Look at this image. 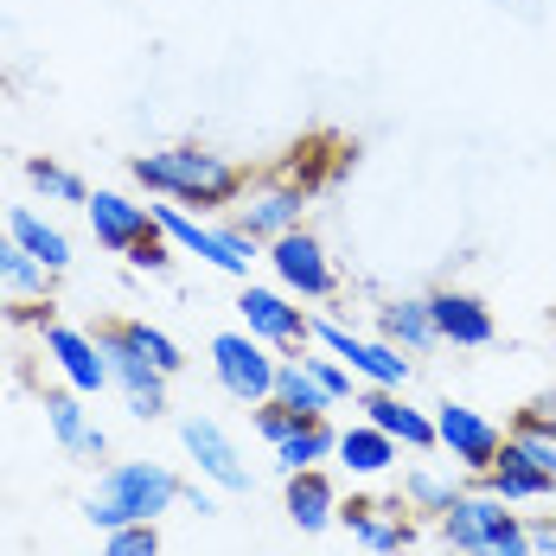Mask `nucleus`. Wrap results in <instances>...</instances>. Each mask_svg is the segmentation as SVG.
I'll use <instances>...</instances> for the list:
<instances>
[{"label": "nucleus", "instance_id": "a878e982", "mask_svg": "<svg viewBox=\"0 0 556 556\" xmlns=\"http://www.w3.org/2000/svg\"><path fill=\"white\" fill-rule=\"evenodd\" d=\"M339 447V429L333 422H301L288 442H276V467L281 473H307V467H327Z\"/></svg>", "mask_w": 556, "mask_h": 556}, {"label": "nucleus", "instance_id": "20e7f679", "mask_svg": "<svg viewBox=\"0 0 556 556\" xmlns=\"http://www.w3.org/2000/svg\"><path fill=\"white\" fill-rule=\"evenodd\" d=\"M154 224H161V237H167L179 256H199V263H212L218 276L250 281L256 256H263V243H256V237H243L237 224H230V230H212V224L192 218L186 205H154Z\"/></svg>", "mask_w": 556, "mask_h": 556}, {"label": "nucleus", "instance_id": "1a4fd4ad", "mask_svg": "<svg viewBox=\"0 0 556 556\" xmlns=\"http://www.w3.org/2000/svg\"><path fill=\"white\" fill-rule=\"evenodd\" d=\"M263 256H269V269H276V288H288L294 301H333L339 294V269L333 256H327V243L301 224V230H288L276 243H263Z\"/></svg>", "mask_w": 556, "mask_h": 556}, {"label": "nucleus", "instance_id": "473e14b6", "mask_svg": "<svg viewBox=\"0 0 556 556\" xmlns=\"http://www.w3.org/2000/svg\"><path fill=\"white\" fill-rule=\"evenodd\" d=\"M250 422H256V435H263L269 447H276V442H288V435L301 429V416H294L288 403H276V396H269V403H256V416H250Z\"/></svg>", "mask_w": 556, "mask_h": 556}, {"label": "nucleus", "instance_id": "7ed1b4c3", "mask_svg": "<svg viewBox=\"0 0 556 556\" xmlns=\"http://www.w3.org/2000/svg\"><path fill=\"white\" fill-rule=\"evenodd\" d=\"M435 531L454 556H531V525L486 486H460V500L435 518Z\"/></svg>", "mask_w": 556, "mask_h": 556}, {"label": "nucleus", "instance_id": "f704fd0d", "mask_svg": "<svg viewBox=\"0 0 556 556\" xmlns=\"http://www.w3.org/2000/svg\"><path fill=\"white\" fill-rule=\"evenodd\" d=\"M518 416H525V422H538V429H551V435H556V384H551V390H538V396H531V403H525Z\"/></svg>", "mask_w": 556, "mask_h": 556}, {"label": "nucleus", "instance_id": "4be33fe9", "mask_svg": "<svg viewBox=\"0 0 556 556\" xmlns=\"http://www.w3.org/2000/svg\"><path fill=\"white\" fill-rule=\"evenodd\" d=\"M333 460L345 473H358V480H378V473L396 467V442H390L384 429H371V422H352V429H339Z\"/></svg>", "mask_w": 556, "mask_h": 556}, {"label": "nucleus", "instance_id": "6e6552de", "mask_svg": "<svg viewBox=\"0 0 556 556\" xmlns=\"http://www.w3.org/2000/svg\"><path fill=\"white\" fill-rule=\"evenodd\" d=\"M237 212V230L256 237V243H276L288 230H301V212H307V179L294 173H269V179H250L243 199L230 205Z\"/></svg>", "mask_w": 556, "mask_h": 556}, {"label": "nucleus", "instance_id": "e433bc0d", "mask_svg": "<svg viewBox=\"0 0 556 556\" xmlns=\"http://www.w3.org/2000/svg\"><path fill=\"white\" fill-rule=\"evenodd\" d=\"M531 556H556V525L544 518V525H531Z\"/></svg>", "mask_w": 556, "mask_h": 556}, {"label": "nucleus", "instance_id": "c756f323", "mask_svg": "<svg viewBox=\"0 0 556 556\" xmlns=\"http://www.w3.org/2000/svg\"><path fill=\"white\" fill-rule=\"evenodd\" d=\"M505 447H511V454H525L538 473H551V480H556V435H551V429H538V422H525V416H518V422H511V435H505Z\"/></svg>", "mask_w": 556, "mask_h": 556}, {"label": "nucleus", "instance_id": "ddd939ff", "mask_svg": "<svg viewBox=\"0 0 556 556\" xmlns=\"http://www.w3.org/2000/svg\"><path fill=\"white\" fill-rule=\"evenodd\" d=\"M179 442H186V454H192V467H199L205 486H218V493H250V467H243L237 442L224 435L212 416H186V422H179Z\"/></svg>", "mask_w": 556, "mask_h": 556}, {"label": "nucleus", "instance_id": "423d86ee", "mask_svg": "<svg viewBox=\"0 0 556 556\" xmlns=\"http://www.w3.org/2000/svg\"><path fill=\"white\" fill-rule=\"evenodd\" d=\"M276 345H263L256 333H218L212 339V378H218L224 396H237V403H269L276 396Z\"/></svg>", "mask_w": 556, "mask_h": 556}, {"label": "nucleus", "instance_id": "a211bd4d", "mask_svg": "<svg viewBox=\"0 0 556 556\" xmlns=\"http://www.w3.org/2000/svg\"><path fill=\"white\" fill-rule=\"evenodd\" d=\"M46 429H52L58 447L77 454V460H103V454H110V435L90 422V409H84L77 390H46Z\"/></svg>", "mask_w": 556, "mask_h": 556}, {"label": "nucleus", "instance_id": "cd10ccee", "mask_svg": "<svg viewBox=\"0 0 556 556\" xmlns=\"http://www.w3.org/2000/svg\"><path fill=\"white\" fill-rule=\"evenodd\" d=\"M122 333L135 339V352H141V358H148L161 378H179V371H186V352H179V345H173L161 327H148V320H122Z\"/></svg>", "mask_w": 556, "mask_h": 556}, {"label": "nucleus", "instance_id": "aec40b11", "mask_svg": "<svg viewBox=\"0 0 556 556\" xmlns=\"http://www.w3.org/2000/svg\"><path fill=\"white\" fill-rule=\"evenodd\" d=\"M378 339L403 345V352H429V345H442V333H435V314H429V294L384 301V307H378Z\"/></svg>", "mask_w": 556, "mask_h": 556}, {"label": "nucleus", "instance_id": "39448f33", "mask_svg": "<svg viewBox=\"0 0 556 556\" xmlns=\"http://www.w3.org/2000/svg\"><path fill=\"white\" fill-rule=\"evenodd\" d=\"M314 345H320V352H333V358L365 390H403V384H409V358H403V345L352 333L345 320H314Z\"/></svg>", "mask_w": 556, "mask_h": 556}, {"label": "nucleus", "instance_id": "412c9836", "mask_svg": "<svg viewBox=\"0 0 556 556\" xmlns=\"http://www.w3.org/2000/svg\"><path fill=\"white\" fill-rule=\"evenodd\" d=\"M480 486L493 493V500H505V505H531V500H551L556 493V480L551 473H538L525 454H511V447H500V460L480 473Z\"/></svg>", "mask_w": 556, "mask_h": 556}, {"label": "nucleus", "instance_id": "dca6fc26", "mask_svg": "<svg viewBox=\"0 0 556 556\" xmlns=\"http://www.w3.org/2000/svg\"><path fill=\"white\" fill-rule=\"evenodd\" d=\"M358 409H365V422H371V429H384L396 447H416V454H429V447H435V416H429V409H416L403 390H365V396H358Z\"/></svg>", "mask_w": 556, "mask_h": 556}, {"label": "nucleus", "instance_id": "f257e3e1", "mask_svg": "<svg viewBox=\"0 0 556 556\" xmlns=\"http://www.w3.org/2000/svg\"><path fill=\"white\" fill-rule=\"evenodd\" d=\"M128 173L154 192V199H167V205H199V212H224V205H237L243 199V186H250V173L237 167L230 154L218 148H154V154H135Z\"/></svg>", "mask_w": 556, "mask_h": 556}, {"label": "nucleus", "instance_id": "c9c22d12", "mask_svg": "<svg viewBox=\"0 0 556 556\" xmlns=\"http://www.w3.org/2000/svg\"><path fill=\"white\" fill-rule=\"evenodd\" d=\"M212 493H218V486H199V480H192V486L179 493V505H192L199 518H218V500H212Z\"/></svg>", "mask_w": 556, "mask_h": 556}, {"label": "nucleus", "instance_id": "c85d7f7f", "mask_svg": "<svg viewBox=\"0 0 556 556\" xmlns=\"http://www.w3.org/2000/svg\"><path fill=\"white\" fill-rule=\"evenodd\" d=\"M26 179H33V192H46L58 205H84V199H90V186L71 167H58V161H26Z\"/></svg>", "mask_w": 556, "mask_h": 556}, {"label": "nucleus", "instance_id": "7c9ffc66", "mask_svg": "<svg viewBox=\"0 0 556 556\" xmlns=\"http://www.w3.org/2000/svg\"><path fill=\"white\" fill-rule=\"evenodd\" d=\"M301 365L314 371V384H320V390H327V396H333V409H339V403H345V396H352V384H358V378H352V371L339 365L333 352H320V345H314V352H301Z\"/></svg>", "mask_w": 556, "mask_h": 556}, {"label": "nucleus", "instance_id": "393cba45", "mask_svg": "<svg viewBox=\"0 0 556 556\" xmlns=\"http://www.w3.org/2000/svg\"><path fill=\"white\" fill-rule=\"evenodd\" d=\"M454 500H460V473H442V467H409V473H403V505H409V518H442Z\"/></svg>", "mask_w": 556, "mask_h": 556}, {"label": "nucleus", "instance_id": "72a5a7b5", "mask_svg": "<svg viewBox=\"0 0 556 556\" xmlns=\"http://www.w3.org/2000/svg\"><path fill=\"white\" fill-rule=\"evenodd\" d=\"M173 256H179V250H173L167 237H161V224H154V237L128 250V269H141V276H167V269H173Z\"/></svg>", "mask_w": 556, "mask_h": 556}, {"label": "nucleus", "instance_id": "f03ea898", "mask_svg": "<svg viewBox=\"0 0 556 556\" xmlns=\"http://www.w3.org/2000/svg\"><path fill=\"white\" fill-rule=\"evenodd\" d=\"M186 493V480L161 467V460H110L84 500V518L97 531H122V525H161Z\"/></svg>", "mask_w": 556, "mask_h": 556}, {"label": "nucleus", "instance_id": "0eeeda50", "mask_svg": "<svg viewBox=\"0 0 556 556\" xmlns=\"http://www.w3.org/2000/svg\"><path fill=\"white\" fill-rule=\"evenodd\" d=\"M237 314H243V333H256L263 345H276V352H307V345H314V314H307L288 288L243 281Z\"/></svg>", "mask_w": 556, "mask_h": 556}, {"label": "nucleus", "instance_id": "2eb2a0df", "mask_svg": "<svg viewBox=\"0 0 556 556\" xmlns=\"http://www.w3.org/2000/svg\"><path fill=\"white\" fill-rule=\"evenodd\" d=\"M84 218H90V237L110 250V256H128L135 243L154 237V205H135L122 192H90L84 199Z\"/></svg>", "mask_w": 556, "mask_h": 556}, {"label": "nucleus", "instance_id": "4c0bfd02", "mask_svg": "<svg viewBox=\"0 0 556 556\" xmlns=\"http://www.w3.org/2000/svg\"><path fill=\"white\" fill-rule=\"evenodd\" d=\"M551 525H556V511H551Z\"/></svg>", "mask_w": 556, "mask_h": 556}, {"label": "nucleus", "instance_id": "b1692460", "mask_svg": "<svg viewBox=\"0 0 556 556\" xmlns=\"http://www.w3.org/2000/svg\"><path fill=\"white\" fill-rule=\"evenodd\" d=\"M276 403H288L301 422H327V409H333V396L314 384V371L301 365V352H288L276 365Z\"/></svg>", "mask_w": 556, "mask_h": 556}, {"label": "nucleus", "instance_id": "f3484780", "mask_svg": "<svg viewBox=\"0 0 556 556\" xmlns=\"http://www.w3.org/2000/svg\"><path fill=\"white\" fill-rule=\"evenodd\" d=\"M429 314H435V333L442 345H493V307L480 294H460V288H435L429 294Z\"/></svg>", "mask_w": 556, "mask_h": 556}, {"label": "nucleus", "instance_id": "4468645a", "mask_svg": "<svg viewBox=\"0 0 556 556\" xmlns=\"http://www.w3.org/2000/svg\"><path fill=\"white\" fill-rule=\"evenodd\" d=\"M339 525L352 531V544H365L371 556H403L416 544V518H409V505H378V500H352L339 505Z\"/></svg>", "mask_w": 556, "mask_h": 556}, {"label": "nucleus", "instance_id": "bb28decb", "mask_svg": "<svg viewBox=\"0 0 556 556\" xmlns=\"http://www.w3.org/2000/svg\"><path fill=\"white\" fill-rule=\"evenodd\" d=\"M52 281L58 276L39 263V256H26L13 237H0V288H7V294H20V301H46Z\"/></svg>", "mask_w": 556, "mask_h": 556}, {"label": "nucleus", "instance_id": "6ab92c4d", "mask_svg": "<svg viewBox=\"0 0 556 556\" xmlns=\"http://www.w3.org/2000/svg\"><path fill=\"white\" fill-rule=\"evenodd\" d=\"M339 486L327 467H307V473H288V493H281V511L314 538V531H327V525H339Z\"/></svg>", "mask_w": 556, "mask_h": 556}, {"label": "nucleus", "instance_id": "2f4dec72", "mask_svg": "<svg viewBox=\"0 0 556 556\" xmlns=\"http://www.w3.org/2000/svg\"><path fill=\"white\" fill-rule=\"evenodd\" d=\"M103 556H161V525H122V531H103Z\"/></svg>", "mask_w": 556, "mask_h": 556}, {"label": "nucleus", "instance_id": "f8f14e48", "mask_svg": "<svg viewBox=\"0 0 556 556\" xmlns=\"http://www.w3.org/2000/svg\"><path fill=\"white\" fill-rule=\"evenodd\" d=\"M39 339H46V358L64 371V384L77 390V396L110 390V358H103V339H97V333L64 327V320H46V327H39Z\"/></svg>", "mask_w": 556, "mask_h": 556}, {"label": "nucleus", "instance_id": "9d476101", "mask_svg": "<svg viewBox=\"0 0 556 556\" xmlns=\"http://www.w3.org/2000/svg\"><path fill=\"white\" fill-rule=\"evenodd\" d=\"M429 416H435V447H442L460 473H473V480H480V473L500 460L505 429L493 422V416H480V409H467V403H435Z\"/></svg>", "mask_w": 556, "mask_h": 556}, {"label": "nucleus", "instance_id": "9b49d317", "mask_svg": "<svg viewBox=\"0 0 556 556\" xmlns=\"http://www.w3.org/2000/svg\"><path fill=\"white\" fill-rule=\"evenodd\" d=\"M103 358H110V384L122 390V403H128V416H141V422H154V416H167V384L173 378H161L141 352H135V339L122 333V320H110L103 327Z\"/></svg>", "mask_w": 556, "mask_h": 556}, {"label": "nucleus", "instance_id": "5701e85b", "mask_svg": "<svg viewBox=\"0 0 556 556\" xmlns=\"http://www.w3.org/2000/svg\"><path fill=\"white\" fill-rule=\"evenodd\" d=\"M7 237H13L26 256H39L52 276H64V269H71V237H64L52 218H39V212H26V205H20V212L7 218Z\"/></svg>", "mask_w": 556, "mask_h": 556}]
</instances>
